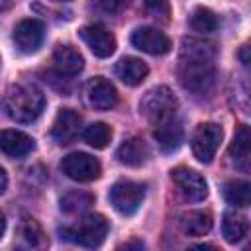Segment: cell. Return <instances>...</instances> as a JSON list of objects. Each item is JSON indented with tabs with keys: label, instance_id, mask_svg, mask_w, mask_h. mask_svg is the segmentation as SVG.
<instances>
[{
	"label": "cell",
	"instance_id": "6da1fadb",
	"mask_svg": "<svg viewBox=\"0 0 251 251\" xmlns=\"http://www.w3.org/2000/svg\"><path fill=\"white\" fill-rule=\"evenodd\" d=\"M214 45L202 39L184 37L178 59V80L194 96H206L216 82Z\"/></svg>",
	"mask_w": 251,
	"mask_h": 251
},
{
	"label": "cell",
	"instance_id": "7a4b0ae2",
	"mask_svg": "<svg viewBox=\"0 0 251 251\" xmlns=\"http://www.w3.org/2000/svg\"><path fill=\"white\" fill-rule=\"evenodd\" d=\"M45 108V94L31 82L14 86L6 96V112L18 124H31Z\"/></svg>",
	"mask_w": 251,
	"mask_h": 251
},
{
	"label": "cell",
	"instance_id": "3957f363",
	"mask_svg": "<svg viewBox=\"0 0 251 251\" xmlns=\"http://www.w3.org/2000/svg\"><path fill=\"white\" fill-rule=\"evenodd\" d=\"M106 233H108V220L102 214H88L80 218L76 224H73L71 227H65L61 231V237L76 245L94 249L102 245V241L106 239Z\"/></svg>",
	"mask_w": 251,
	"mask_h": 251
},
{
	"label": "cell",
	"instance_id": "277c9868",
	"mask_svg": "<svg viewBox=\"0 0 251 251\" xmlns=\"http://www.w3.org/2000/svg\"><path fill=\"white\" fill-rule=\"evenodd\" d=\"M176 108H178V100L169 86H155V88L147 90L139 102V112L153 126L175 118Z\"/></svg>",
	"mask_w": 251,
	"mask_h": 251
},
{
	"label": "cell",
	"instance_id": "5b68a950",
	"mask_svg": "<svg viewBox=\"0 0 251 251\" xmlns=\"http://www.w3.org/2000/svg\"><path fill=\"white\" fill-rule=\"evenodd\" d=\"M143 198H145V184H139V182L120 180L110 188V204L122 216L135 214Z\"/></svg>",
	"mask_w": 251,
	"mask_h": 251
},
{
	"label": "cell",
	"instance_id": "8992f818",
	"mask_svg": "<svg viewBox=\"0 0 251 251\" xmlns=\"http://www.w3.org/2000/svg\"><path fill=\"white\" fill-rule=\"evenodd\" d=\"M222 137H224V129L218 126V124H200L194 133H192V139H190V147H192V153L194 157L200 161V163H210L222 143Z\"/></svg>",
	"mask_w": 251,
	"mask_h": 251
},
{
	"label": "cell",
	"instance_id": "52a82bcc",
	"mask_svg": "<svg viewBox=\"0 0 251 251\" xmlns=\"http://www.w3.org/2000/svg\"><path fill=\"white\" fill-rule=\"evenodd\" d=\"M61 171L76 182H90V180H96L100 176L102 167H100V161L96 157L82 153V151H76V153H69L67 157H63Z\"/></svg>",
	"mask_w": 251,
	"mask_h": 251
},
{
	"label": "cell",
	"instance_id": "ba28073f",
	"mask_svg": "<svg viewBox=\"0 0 251 251\" xmlns=\"http://www.w3.org/2000/svg\"><path fill=\"white\" fill-rule=\"evenodd\" d=\"M173 182L176 184L178 192L188 200V202H202L208 196V184L204 176L192 169L178 167L171 173Z\"/></svg>",
	"mask_w": 251,
	"mask_h": 251
},
{
	"label": "cell",
	"instance_id": "9c48e42d",
	"mask_svg": "<svg viewBox=\"0 0 251 251\" xmlns=\"http://www.w3.org/2000/svg\"><path fill=\"white\" fill-rule=\"evenodd\" d=\"M43 39H45V24L41 20L27 18L14 27V43L25 55L35 53L41 47Z\"/></svg>",
	"mask_w": 251,
	"mask_h": 251
},
{
	"label": "cell",
	"instance_id": "30bf717a",
	"mask_svg": "<svg viewBox=\"0 0 251 251\" xmlns=\"http://www.w3.org/2000/svg\"><path fill=\"white\" fill-rule=\"evenodd\" d=\"M131 43L135 49L149 53V55H165L173 47L171 39L163 31H159L157 27H149V25L137 27L131 33Z\"/></svg>",
	"mask_w": 251,
	"mask_h": 251
},
{
	"label": "cell",
	"instance_id": "8fae6325",
	"mask_svg": "<svg viewBox=\"0 0 251 251\" xmlns=\"http://www.w3.org/2000/svg\"><path fill=\"white\" fill-rule=\"evenodd\" d=\"M78 33H80L82 41L90 47V51L100 59H106L116 51V39L104 25L90 24V25L80 27Z\"/></svg>",
	"mask_w": 251,
	"mask_h": 251
},
{
	"label": "cell",
	"instance_id": "7c38bea8",
	"mask_svg": "<svg viewBox=\"0 0 251 251\" xmlns=\"http://www.w3.org/2000/svg\"><path fill=\"white\" fill-rule=\"evenodd\" d=\"M86 100L94 110L106 112L118 104V90L104 76H96L86 84Z\"/></svg>",
	"mask_w": 251,
	"mask_h": 251
},
{
	"label": "cell",
	"instance_id": "4fadbf2b",
	"mask_svg": "<svg viewBox=\"0 0 251 251\" xmlns=\"http://www.w3.org/2000/svg\"><path fill=\"white\" fill-rule=\"evenodd\" d=\"M78 129H80V116L75 110L63 108V110H59V114H57V118L53 122L51 137L55 139V143L67 145L76 137Z\"/></svg>",
	"mask_w": 251,
	"mask_h": 251
},
{
	"label": "cell",
	"instance_id": "5bb4252c",
	"mask_svg": "<svg viewBox=\"0 0 251 251\" xmlns=\"http://www.w3.org/2000/svg\"><path fill=\"white\" fill-rule=\"evenodd\" d=\"M35 147L33 137L20 129H0V151L8 157L22 159Z\"/></svg>",
	"mask_w": 251,
	"mask_h": 251
},
{
	"label": "cell",
	"instance_id": "9a60e30c",
	"mask_svg": "<svg viewBox=\"0 0 251 251\" xmlns=\"http://www.w3.org/2000/svg\"><path fill=\"white\" fill-rule=\"evenodd\" d=\"M49 239L33 218H25L20 226V241L16 251H47Z\"/></svg>",
	"mask_w": 251,
	"mask_h": 251
},
{
	"label": "cell",
	"instance_id": "2e32d148",
	"mask_svg": "<svg viewBox=\"0 0 251 251\" xmlns=\"http://www.w3.org/2000/svg\"><path fill=\"white\" fill-rule=\"evenodd\" d=\"M153 137L155 141L159 143V147L167 153L171 151H176L182 143V137H184V129H182V124L178 122V118H171L167 122H161L155 126L153 129Z\"/></svg>",
	"mask_w": 251,
	"mask_h": 251
},
{
	"label": "cell",
	"instance_id": "e0dca14e",
	"mask_svg": "<svg viewBox=\"0 0 251 251\" xmlns=\"http://www.w3.org/2000/svg\"><path fill=\"white\" fill-rule=\"evenodd\" d=\"M147 73H149V67L137 57H124L116 63V76L127 86L141 84L145 80Z\"/></svg>",
	"mask_w": 251,
	"mask_h": 251
},
{
	"label": "cell",
	"instance_id": "ac0fdd59",
	"mask_svg": "<svg viewBox=\"0 0 251 251\" xmlns=\"http://www.w3.org/2000/svg\"><path fill=\"white\" fill-rule=\"evenodd\" d=\"M147 157H149V147L139 137L126 139L116 151V159L127 167H141L147 161Z\"/></svg>",
	"mask_w": 251,
	"mask_h": 251
},
{
	"label": "cell",
	"instance_id": "d6986e66",
	"mask_svg": "<svg viewBox=\"0 0 251 251\" xmlns=\"http://www.w3.org/2000/svg\"><path fill=\"white\" fill-rule=\"evenodd\" d=\"M53 63H55L57 71L61 75H67V76L78 75L82 71V67H84L82 55L73 45H59L55 49V53H53Z\"/></svg>",
	"mask_w": 251,
	"mask_h": 251
},
{
	"label": "cell",
	"instance_id": "ffe728a7",
	"mask_svg": "<svg viewBox=\"0 0 251 251\" xmlns=\"http://www.w3.org/2000/svg\"><path fill=\"white\" fill-rule=\"evenodd\" d=\"M229 161L235 169L247 173L249 171V127L239 126L235 137L229 145Z\"/></svg>",
	"mask_w": 251,
	"mask_h": 251
},
{
	"label": "cell",
	"instance_id": "44dd1931",
	"mask_svg": "<svg viewBox=\"0 0 251 251\" xmlns=\"http://www.w3.org/2000/svg\"><path fill=\"white\" fill-rule=\"evenodd\" d=\"M212 224H214L212 214L204 210H192L180 216V229L190 237L206 235L212 229Z\"/></svg>",
	"mask_w": 251,
	"mask_h": 251
},
{
	"label": "cell",
	"instance_id": "7402d4cb",
	"mask_svg": "<svg viewBox=\"0 0 251 251\" xmlns=\"http://www.w3.org/2000/svg\"><path fill=\"white\" fill-rule=\"evenodd\" d=\"M247 229H249L247 220L241 214H235V212H226L224 214L222 233H224L227 243H239L247 235Z\"/></svg>",
	"mask_w": 251,
	"mask_h": 251
},
{
	"label": "cell",
	"instance_id": "603a6c76",
	"mask_svg": "<svg viewBox=\"0 0 251 251\" xmlns=\"http://www.w3.org/2000/svg\"><path fill=\"white\" fill-rule=\"evenodd\" d=\"M94 202V196L90 192H82V190H73L69 194H65L61 198V212L65 214H80L84 210H88Z\"/></svg>",
	"mask_w": 251,
	"mask_h": 251
},
{
	"label": "cell",
	"instance_id": "cb8c5ba5",
	"mask_svg": "<svg viewBox=\"0 0 251 251\" xmlns=\"http://www.w3.org/2000/svg\"><path fill=\"white\" fill-rule=\"evenodd\" d=\"M224 196L229 204L245 208L251 200V186L245 180H229L224 184Z\"/></svg>",
	"mask_w": 251,
	"mask_h": 251
},
{
	"label": "cell",
	"instance_id": "d4e9b609",
	"mask_svg": "<svg viewBox=\"0 0 251 251\" xmlns=\"http://www.w3.org/2000/svg\"><path fill=\"white\" fill-rule=\"evenodd\" d=\"M82 139L94 149H104L112 139V129L104 122H94L82 131Z\"/></svg>",
	"mask_w": 251,
	"mask_h": 251
},
{
	"label": "cell",
	"instance_id": "484cf974",
	"mask_svg": "<svg viewBox=\"0 0 251 251\" xmlns=\"http://www.w3.org/2000/svg\"><path fill=\"white\" fill-rule=\"evenodd\" d=\"M190 25L192 29L200 31V33H212L218 29L220 22H218V16L208 10V8H196L190 16Z\"/></svg>",
	"mask_w": 251,
	"mask_h": 251
},
{
	"label": "cell",
	"instance_id": "4316f807",
	"mask_svg": "<svg viewBox=\"0 0 251 251\" xmlns=\"http://www.w3.org/2000/svg\"><path fill=\"white\" fill-rule=\"evenodd\" d=\"M118 251H145V245L141 239H129L118 247Z\"/></svg>",
	"mask_w": 251,
	"mask_h": 251
},
{
	"label": "cell",
	"instance_id": "83f0119b",
	"mask_svg": "<svg viewBox=\"0 0 251 251\" xmlns=\"http://www.w3.org/2000/svg\"><path fill=\"white\" fill-rule=\"evenodd\" d=\"M186 251H216V247H214V245H210V243H198V245L188 247Z\"/></svg>",
	"mask_w": 251,
	"mask_h": 251
},
{
	"label": "cell",
	"instance_id": "f1b7e54d",
	"mask_svg": "<svg viewBox=\"0 0 251 251\" xmlns=\"http://www.w3.org/2000/svg\"><path fill=\"white\" fill-rule=\"evenodd\" d=\"M6 186H8V176H6V171L0 167V194H4Z\"/></svg>",
	"mask_w": 251,
	"mask_h": 251
},
{
	"label": "cell",
	"instance_id": "f546056e",
	"mask_svg": "<svg viewBox=\"0 0 251 251\" xmlns=\"http://www.w3.org/2000/svg\"><path fill=\"white\" fill-rule=\"evenodd\" d=\"M4 231H6V216H4L2 212H0V239H2Z\"/></svg>",
	"mask_w": 251,
	"mask_h": 251
}]
</instances>
